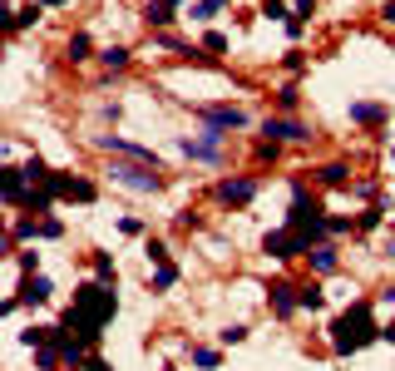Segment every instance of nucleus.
Instances as JSON below:
<instances>
[{"instance_id":"obj_19","label":"nucleus","mask_w":395,"mask_h":371,"mask_svg":"<svg viewBox=\"0 0 395 371\" xmlns=\"http://www.w3.org/2000/svg\"><path fill=\"white\" fill-rule=\"evenodd\" d=\"M262 15H272V20H292V10L281 6V0H267V6H262Z\"/></svg>"},{"instance_id":"obj_1","label":"nucleus","mask_w":395,"mask_h":371,"mask_svg":"<svg viewBox=\"0 0 395 371\" xmlns=\"http://www.w3.org/2000/svg\"><path fill=\"white\" fill-rule=\"evenodd\" d=\"M114 292L109 287H99V282H84L79 292H75V307L65 312V327H75L79 332V342H99V327L114 317Z\"/></svg>"},{"instance_id":"obj_17","label":"nucleus","mask_w":395,"mask_h":371,"mask_svg":"<svg viewBox=\"0 0 395 371\" xmlns=\"http://www.w3.org/2000/svg\"><path fill=\"white\" fill-rule=\"evenodd\" d=\"M351 119H361V124H375V119H380V109H375V104H356V109H351Z\"/></svg>"},{"instance_id":"obj_23","label":"nucleus","mask_w":395,"mask_h":371,"mask_svg":"<svg viewBox=\"0 0 395 371\" xmlns=\"http://www.w3.org/2000/svg\"><path fill=\"white\" fill-rule=\"evenodd\" d=\"M316 10V0H297V15H311Z\"/></svg>"},{"instance_id":"obj_5","label":"nucleus","mask_w":395,"mask_h":371,"mask_svg":"<svg viewBox=\"0 0 395 371\" xmlns=\"http://www.w3.org/2000/svg\"><path fill=\"white\" fill-rule=\"evenodd\" d=\"M208 124H212V129H238V124H247V114L222 104V109H208Z\"/></svg>"},{"instance_id":"obj_14","label":"nucleus","mask_w":395,"mask_h":371,"mask_svg":"<svg viewBox=\"0 0 395 371\" xmlns=\"http://www.w3.org/2000/svg\"><path fill=\"white\" fill-rule=\"evenodd\" d=\"M35 20H40V6H25V10L10 20V30H25V25H35Z\"/></svg>"},{"instance_id":"obj_10","label":"nucleus","mask_w":395,"mask_h":371,"mask_svg":"<svg viewBox=\"0 0 395 371\" xmlns=\"http://www.w3.org/2000/svg\"><path fill=\"white\" fill-rule=\"evenodd\" d=\"M178 282V268L173 262H158V273H153V287H173Z\"/></svg>"},{"instance_id":"obj_26","label":"nucleus","mask_w":395,"mask_h":371,"mask_svg":"<svg viewBox=\"0 0 395 371\" xmlns=\"http://www.w3.org/2000/svg\"><path fill=\"white\" fill-rule=\"evenodd\" d=\"M45 6H65V0H45Z\"/></svg>"},{"instance_id":"obj_6","label":"nucleus","mask_w":395,"mask_h":371,"mask_svg":"<svg viewBox=\"0 0 395 371\" xmlns=\"http://www.w3.org/2000/svg\"><path fill=\"white\" fill-rule=\"evenodd\" d=\"M292 292H297V287H287V282H277V287H272V307H277L281 317H287V312H297V307H302V302H297Z\"/></svg>"},{"instance_id":"obj_11","label":"nucleus","mask_w":395,"mask_h":371,"mask_svg":"<svg viewBox=\"0 0 395 371\" xmlns=\"http://www.w3.org/2000/svg\"><path fill=\"white\" fill-rule=\"evenodd\" d=\"M297 302H302L307 312H321V302H326V297H321V287H302V292H297Z\"/></svg>"},{"instance_id":"obj_20","label":"nucleus","mask_w":395,"mask_h":371,"mask_svg":"<svg viewBox=\"0 0 395 371\" xmlns=\"http://www.w3.org/2000/svg\"><path fill=\"white\" fill-rule=\"evenodd\" d=\"M104 60L114 65V70H124V65H129V50H104Z\"/></svg>"},{"instance_id":"obj_24","label":"nucleus","mask_w":395,"mask_h":371,"mask_svg":"<svg viewBox=\"0 0 395 371\" xmlns=\"http://www.w3.org/2000/svg\"><path fill=\"white\" fill-rule=\"evenodd\" d=\"M385 15H390V20H395V0H385Z\"/></svg>"},{"instance_id":"obj_3","label":"nucleus","mask_w":395,"mask_h":371,"mask_svg":"<svg viewBox=\"0 0 395 371\" xmlns=\"http://www.w3.org/2000/svg\"><path fill=\"white\" fill-rule=\"evenodd\" d=\"M114 179L129 183V188H139V193H158L163 188V179L153 174V164H114Z\"/></svg>"},{"instance_id":"obj_16","label":"nucleus","mask_w":395,"mask_h":371,"mask_svg":"<svg viewBox=\"0 0 395 371\" xmlns=\"http://www.w3.org/2000/svg\"><path fill=\"white\" fill-rule=\"evenodd\" d=\"M70 60H89V35H75L70 40Z\"/></svg>"},{"instance_id":"obj_8","label":"nucleus","mask_w":395,"mask_h":371,"mask_svg":"<svg viewBox=\"0 0 395 371\" xmlns=\"http://www.w3.org/2000/svg\"><path fill=\"white\" fill-rule=\"evenodd\" d=\"M45 297H49V282L30 273V278H25V287H20V302H45Z\"/></svg>"},{"instance_id":"obj_2","label":"nucleus","mask_w":395,"mask_h":371,"mask_svg":"<svg viewBox=\"0 0 395 371\" xmlns=\"http://www.w3.org/2000/svg\"><path fill=\"white\" fill-rule=\"evenodd\" d=\"M336 351H361L380 327H375V317H371V302H351L341 317H336Z\"/></svg>"},{"instance_id":"obj_7","label":"nucleus","mask_w":395,"mask_h":371,"mask_svg":"<svg viewBox=\"0 0 395 371\" xmlns=\"http://www.w3.org/2000/svg\"><path fill=\"white\" fill-rule=\"evenodd\" d=\"M6 198H10V203H30V198H25V169H10V174H6Z\"/></svg>"},{"instance_id":"obj_25","label":"nucleus","mask_w":395,"mask_h":371,"mask_svg":"<svg viewBox=\"0 0 395 371\" xmlns=\"http://www.w3.org/2000/svg\"><path fill=\"white\" fill-rule=\"evenodd\" d=\"M385 302H395V287H390V292H385Z\"/></svg>"},{"instance_id":"obj_18","label":"nucleus","mask_w":395,"mask_h":371,"mask_svg":"<svg viewBox=\"0 0 395 371\" xmlns=\"http://www.w3.org/2000/svg\"><path fill=\"white\" fill-rule=\"evenodd\" d=\"M311 262H316L321 273H331V268H336V252H331V248H316V252H311Z\"/></svg>"},{"instance_id":"obj_21","label":"nucleus","mask_w":395,"mask_h":371,"mask_svg":"<svg viewBox=\"0 0 395 371\" xmlns=\"http://www.w3.org/2000/svg\"><path fill=\"white\" fill-rule=\"evenodd\" d=\"M193 361H198V366H217V351H212V347H198Z\"/></svg>"},{"instance_id":"obj_22","label":"nucleus","mask_w":395,"mask_h":371,"mask_svg":"<svg viewBox=\"0 0 395 371\" xmlns=\"http://www.w3.org/2000/svg\"><path fill=\"white\" fill-rule=\"evenodd\" d=\"M70 371H114L109 361H84V366H70Z\"/></svg>"},{"instance_id":"obj_4","label":"nucleus","mask_w":395,"mask_h":371,"mask_svg":"<svg viewBox=\"0 0 395 371\" xmlns=\"http://www.w3.org/2000/svg\"><path fill=\"white\" fill-rule=\"evenodd\" d=\"M252 193H257V183H252V179H228V183L217 188V198H222V203H238V208H242V203H252Z\"/></svg>"},{"instance_id":"obj_9","label":"nucleus","mask_w":395,"mask_h":371,"mask_svg":"<svg viewBox=\"0 0 395 371\" xmlns=\"http://www.w3.org/2000/svg\"><path fill=\"white\" fill-rule=\"evenodd\" d=\"M267 134H277V139H311L302 124H281V119H267Z\"/></svg>"},{"instance_id":"obj_13","label":"nucleus","mask_w":395,"mask_h":371,"mask_svg":"<svg viewBox=\"0 0 395 371\" xmlns=\"http://www.w3.org/2000/svg\"><path fill=\"white\" fill-rule=\"evenodd\" d=\"M321 183L341 188V183H346V169H341V164H326V169H321Z\"/></svg>"},{"instance_id":"obj_12","label":"nucleus","mask_w":395,"mask_h":371,"mask_svg":"<svg viewBox=\"0 0 395 371\" xmlns=\"http://www.w3.org/2000/svg\"><path fill=\"white\" fill-rule=\"evenodd\" d=\"M173 20V6L168 0H158V6H148V25H168Z\"/></svg>"},{"instance_id":"obj_15","label":"nucleus","mask_w":395,"mask_h":371,"mask_svg":"<svg viewBox=\"0 0 395 371\" xmlns=\"http://www.w3.org/2000/svg\"><path fill=\"white\" fill-rule=\"evenodd\" d=\"M222 6H228V0H203V6H193V15H198V20H212Z\"/></svg>"},{"instance_id":"obj_27","label":"nucleus","mask_w":395,"mask_h":371,"mask_svg":"<svg viewBox=\"0 0 395 371\" xmlns=\"http://www.w3.org/2000/svg\"><path fill=\"white\" fill-rule=\"evenodd\" d=\"M390 252H395V248H390Z\"/></svg>"}]
</instances>
